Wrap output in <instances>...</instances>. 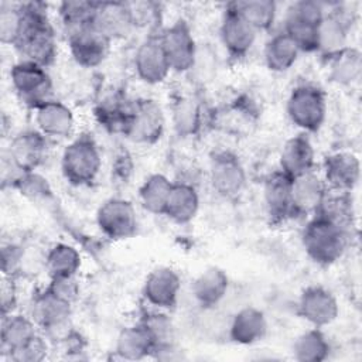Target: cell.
I'll return each mask as SVG.
<instances>
[{"label": "cell", "mask_w": 362, "mask_h": 362, "mask_svg": "<svg viewBox=\"0 0 362 362\" xmlns=\"http://www.w3.org/2000/svg\"><path fill=\"white\" fill-rule=\"evenodd\" d=\"M301 243L314 263L329 266L345 253L349 243V230L320 215H313L303 229Z\"/></svg>", "instance_id": "cell-1"}, {"label": "cell", "mask_w": 362, "mask_h": 362, "mask_svg": "<svg viewBox=\"0 0 362 362\" xmlns=\"http://www.w3.org/2000/svg\"><path fill=\"white\" fill-rule=\"evenodd\" d=\"M102 168V154L93 137L81 134L72 139L61 154L64 178L76 187L88 185L96 180Z\"/></svg>", "instance_id": "cell-2"}, {"label": "cell", "mask_w": 362, "mask_h": 362, "mask_svg": "<svg viewBox=\"0 0 362 362\" xmlns=\"http://www.w3.org/2000/svg\"><path fill=\"white\" fill-rule=\"evenodd\" d=\"M325 11V4L314 0L294 1L287 7L283 31L297 44L301 52H315L318 28Z\"/></svg>", "instance_id": "cell-3"}, {"label": "cell", "mask_w": 362, "mask_h": 362, "mask_svg": "<svg viewBox=\"0 0 362 362\" xmlns=\"http://www.w3.org/2000/svg\"><path fill=\"white\" fill-rule=\"evenodd\" d=\"M286 110L296 127L303 133H314L327 117L325 92L314 83H300L291 89Z\"/></svg>", "instance_id": "cell-4"}, {"label": "cell", "mask_w": 362, "mask_h": 362, "mask_svg": "<svg viewBox=\"0 0 362 362\" xmlns=\"http://www.w3.org/2000/svg\"><path fill=\"white\" fill-rule=\"evenodd\" d=\"M10 82L17 98L33 109L54 99L52 79L41 65L20 59L10 69Z\"/></svg>", "instance_id": "cell-5"}, {"label": "cell", "mask_w": 362, "mask_h": 362, "mask_svg": "<svg viewBox=\"0 0 362 362\" xmlns=\"http://www.w3.org/2000/svg\"><path fill=\"white\" fill-rule=\"evenodd\" d=\"M165 129V117L161 106L153 99L132 102L130 116L124 136L137 144L157 143Z\"/></svg>", "instance_id": "cell-6"}, {"label": "cell", "mask_w": 362, "mask_h": 362, "mask_svg": "<svg viewBox=\"0 0 362 362\" xmlns=\"http://www.w3.org/2000/svg\"><path fill=\"white\" fill-rule=\"evenodd\" d=\"M160 42L168 59L171 71L188 72L192 71L197 57L198 47L188 24L182 20L173 23L158 34Z\"/></svg>", "instance_id": "cell-7"}, {"label": "cell", "mask_w": 362, "mask_h": 362, "mask_svg": "<svg viewBox=\"0 0 362 362\" xmlns=\"http://www.w3.org/2000/svg\"><path fill=\"white\" fill-rule=\"evenodd\" d=\"M100 232L113 240L129 239L136 235L139 219L134 205L120 197L106 199L96 212Z\"/></svg>", "instance_id": "cell-8"}, {"label": "cell", "mask_w": 362, "mask_h": 362, "mask_svg": "<svg viewBox=\"0 0 362 362\" xmlns=\"http://www.w3.org/2000/svg\"><path fill=\"white\" fill-rule=\"evenodd\" d=\"M65 37L72 59L83 68L100 65L106 59L112 44L93 24L82 27Z\"/></svg>", "instance_id": "cell-9"}, {"label": "cell", "mask_w": 362, "mask_h": 362, "mask_svg": "<svg viewBox=\"0 0 362 362\" xmlns=\"http://www.w3.org/2000/svg\"><path fill=\"white\" fill-rule=\"evenodd\" d=\"M209 182L223 198L236 197L246 184V171L239 157L230 151H218L209 161Z\"/></svg>", "instance_id": "cell-10"}, {"label": "cell", "mask_w": 362, "mask_h": 362, "mask_svg": "<svg viewBox=\"0 0 362 362\" xmlns=\"http://www.w3.org/2000/svg\"><path fill=\"white\" fill-rule=\"evenodd\" d=\"M133 68L137 78L147 85H158L171 74V68L158 35H148L134 51Z\"/></svg>", "instance_id": "cell-11"}, {"label": "cell", "mask_w": 362, "mask_h": 362, "mask_svg": "<svg viewBox=\"0 0 362 362\" xmlns=\"http://www.w3.org/2000/svg\"><path fill=\"white\" fill-rule=\"evenodd\" d=\"M351 25V13L346 11L344 6L337 4V7L325 11V16L318 28L315 52L329 59L331 57L346 48Z\"/></svg>", "instance_id": "cell-12"}, {"label": "cell", "mask_w": 362, "mask_h": 362, "mask_svg": "<svg viewBox=\"0 0 362 362\" xmlns=\"http://www.w3.org/2000/svg\"><path fill=\"white\" fill-rule=\"evenodd\" d=\"M297 310L303 320L311 327L322 328L334 322L339 313L335 296L322 286H308L297 301Z\"/></svg>", "instance_id": "cell-13"}, {"label": "cell", "mask_w": 362, "mask_h": 362, "mask_svg": "<svg viewBox=\"0 0 362 362\" xmlns=\"http://www.w3.org/2000/svg\"><path fill=\"white\" fill-rule=\"evenodd\" d=\"M219 37L223 47L232 57L242 58L255 45L257 31L238 11L235 4L229 3L221 21Z\"/></svg>", "instance_id": "cell-14"}, {"label": "cell", "mask_w": 362, "mask_h": 362, "mask_svg": "<svg viewBox=\"0 0 362 362\" xmlns=\"http://www.w3.org/2000/svg\"><path fill=\"white\" fill-rule=\"evenodd\" d=\"M72 311V303L52 293L48 287L33 301L31 318L38 328L48 334H62L66 331Z\"/></svg>", "instance_id": "cell-15"}, {"label": "cell", "mask_w": 362, "mask_h": 362, "mask_svg": "<svg viewBox=\"0 0 362 362\" xmlns=\"http://www.w3.org/2000/svg\"><path fill=\"white\" fill-rule=\"evenodd\" d=\"M180 291L181 277L168 266L153 269L143 284V297L146 303L157 310L173 308L178 301Z\"/></svg>", "instance_id": "cell-16"}, {"label": "cell", "mask_w": 362, "mask_h": 362, "mask_svg": "<svg viewBox=\"0 0 362 362\" xmlns=\"http://www.w3.org/2000/svg\"><path fill=\"white\" fill-rule=\"evenodd\" d=\"M48 139L37 129L17 133L8 146L7 158L18 171H35L47 157Z\"/></svg>", "instance_id": "cell-17"}, {"label": "cell", "mask_w": 362, "mask_h": 362, "mask_svg": "<svg viewBox=\"0 0 362 362\" xmlns=\"http://www.w3.org/2000/svg\"><path fill=\"white\" fill-rule=\"evenodd\" d=\"M361 175L358 156L351 151H335L325 157L322 163V180L328 191L351 192Z\"/></svg>", "instance_id": "cell-18"}, {"label": "cell", "mask_w": 362, "mask_h": 362, "mask_svg": "<svg viewBox=\"0 0 362 362\" xmlns=\"http://www.w3.org/2000/svg\"><path fill=\"white\" fill-rule=\"evenodd\" d=\"M35 129L47 139L69 137L75 129V116L68 105L51 99L34 109Z\"/></svg>", "instance_id": "cell-19"}, {"label": "cell", "mask_w": 362, "mask_h": 362, "mask_svg": "<svg viewBox=\"0 0 362 362\" xmlns=\"http://www.w3.org/2000/svg\"><path fill=\"white\" fill-rule=\"evenodd\" d=\"M263 201L267 216L274 222H284L294 216L291 201V178L283 171L272 173L263 185Z\"/></svg>", "instance_id": "cell-20"}, {"label": "cell", "mask_w": 362, "mask_h": 362, "mask_svg": "<svg viewBox=\"0 0 362 362\" xmlns=\"http://www.w3.org/2000/svg\"><path fill=\"white\" fill-rule=\"evenodd\" d=\"M279 161V170L290 178L313 171L315 167V150L307 133L301 132L286 140Z\"/></svg>", "instance_id": "cell-21"}, {"label": "cell", "mask_w": 362, "mask_h": 362, "mask_svg": "<svg viewBox=\"0 0 362 362\" xmlns=\"http://www.w3.org/2000/svg\"><path fill=\"white\" fill-rule=\"evenodd\" d=\"M328 188L315 170L291 178V201L294 215H314L324 201Z\"/></svg>", "instance_id": "cell-22"}, {"label": "cell", "mask_w": 362, "mask_h": 362, "mask_svg": "<svg viewBox=\"0 0 362 362\" xmlns=\"http://www.w3.org/2000/svg\"><path fill=\"white\" fill-rule=\"evenodd\" d=\"M93 25L110 41L126 37L133 28L127 1H96Z\"/></svg>", "instance_id": "cell-23"}, {"label": "cell", "mask_w": 362, "mask_h": 362, "mask_svg": "<svg viewBox=\"0 0 362 362\" xmlns=\"http://www.w3.org/2000/svg\"><path fill=\"white\" fill-rule=\"evenodd\" d=\"M267 334V320L262 310L247 305L240 308L230 321L229 337L239 345H253Z\"/></svg>", "instance_id": "cell-24"}, {"label": "cell", "mask_w": 362, "mask_h": 362, "mask_svg": "<svg viewBox=\"0 0 362 362\" xmlns=\"http://www.w3.org/2000/svg\"><path fill=\"white\" fill-rule=\"evenodd\" d=\"M199 211V194L197 188L185 181L173 182L164 215L178 223H189Z\"/></svg>", "instance_id": "cell-25"}, {"label": "cell", "mask_w": 362, "mask_h": 362, "mask_svg": "<svg viewBox=\"0 0 362 362\" xmlns=\"http://www.w3.org/2000/svg\"><path fill=\"white\" fill-rule=\"evenodd\" d=\"M37 328L38 325L28 315H23L18 313L1 315L0 339L3 354H7L10 356L13 352L24 346L35 335H38Z\"/></svg>", "instance_id": "cell-26"}, {"label": "cell", "mask_w": 362, "mask_h": 362, "mask_svg": "<svg viewBox=\"0 0 362 362\" xmlns=\"http://www.w3.org/2000/svg\"><path fill=\"white\" fill-rule=\"evenodd\" d=\"M156 341L147 327L140 321L120 331L116 339V354L129 361H137L154 354Z\"/></svg>", "instance_id": "cell-27"}, {"label": "cell", "mask_w": 362, "mask_h": 362, "mask_svg": "<svg viewBox=\"0 0 362 362\" xmlns=\"http://www.w3.org/2000/svg\"><path fill=\"white\" fill-rule=\"evenodd\" d=\"M228 287V274L222 269L212 266L197 276L192 283V294L199 305L214 307L226 296Z\"/></svg>", "instance_id": "cell-28"}, {"label": "cell", "mask_w": 362, "mask_h": 362, "mask_svg": "<svg viewBox=\"0 0 362 362\" xmlns=\"http://www.w3.org/2000/svg\"><path fill=\"white\" fill-rule=\"evenodd\" d=\"M300 54L301 51L297 44L283 30L273 34L263 49L264 64L273 72L288 71L296 64Z\"/></svg>", "instance_id": "cell-29"}, {"label": "cell", "mask_w": 362, "mask_h": 362, "mask_svg": "<svg viewBox=\"0 0 362 362\" xmlns=\"http://www.w3.org/2000/svg\"><path fill=\"white\" fill-rule=\"evenodd\" d=\"M82 264L79 250L69 243H55L45 255L44 266L49 279L76 277Z\"/></svg>", "instance_id": "cell-30"}, {"label": "cell", "mask_w": 362, "mask_h": 362, "mask_svg": "<svg viewBox=\"0 0 362 362\" xmlns=\"http://www.w3.org/2000/svg\"><path fill=\"white\" fill-rule=\"evenodd\" d=\"M328 61L329 79L341 86H349L359 81L362 72L361 51L354 47H346Z\"/></svg>", "instance_id": "cell-31"}, {"label": "cell", "mask_w": 362, "mask_h": 362, "mask_svg": "<svg viewBox=\"0 0 362 362\" xmlns=\"http://www.w3.org/2000/svg\"><path fill=\"white\" fill-rule=\"evenodd\" d=\"M173 188V181L160 173L148 175L139 188V202L144 211L153 215H164Z\"/></svg>", "instance_id": "cell-32"}, {"label": "cell", "mask_w": 362, "mask_h": 362, "mask_svg": "<svg viewBox=\"0 0 362 362\" xmlns=\"http://www.w3.org/2000/svg\"><path fill=\"white\" fill-rule=\"evenodd\" d=\"M293 356L300 362H320L328 358L331 345L321 328L311 327L293 342Z\"/></svg>", "instance_id": "cell-33"}, {"label": "cell", "mask_w": 362, "mask_h": 362, "mask_svg": "<svg viewBox=\"0 0 362 362\" xmlns=\"http://www.w3.org/2000/svg\"><path fill=\"white\" fill-rule=\"evenodd\" d=\"M314 215H320L351 232L355 218L351 195L348 192L328 191Z\"/></svg>", "instance_id": "cell-34"}, {"label": "cell", "mask_w": 362, "mask_h": 362, "mask_svg": "<svg viewBox=\"0 0 362 362\" xmlns=\"http://www.w3.org/2000/svg\"><path fill=\"white\" fill-rule=\"evenodd\" d=\"M130 109L132 102H127L119 95H110L102 99V102L96 107L95 115L103 127L110 132L124 134L130 116Z\"/></svg>", "instance_id": "cell-35"}, {"label": "cell", "mask_w": 362, "mask_h": 362, "mask_svg": "<svg viewBox=\"0 0 362 362\" xmlns=\"http://www.w3.org/2000/svg\"><path fill=\"white\" fill-rule=\"evenodd\" d=\"M238 11L257 31H269L273 28L277 17V4L272 0H246L233 1Z\"/></svg>", "instance_id": "cell-36"}, {"label": "cell", "mask_w": 362, "mask_h": 362, "mask_svg": "<svg viewBox=\"0 0 362 362\" xmlns=\"http://www.w3.org/2000/svg\"><path fill=\"white\" fill-rule=\"evenodd\" d=\"M96 1H64L58 6V20L65 35L93 24Z\"/></svg>", "instance_id": "cell-37"}, {"label": "cell", "mask_w": 362, "mask_h": 362, "mask_svg": "<svg viewBox=\"0 0 362 362\" xmlns=\"http://www.w3.org/2000/svg\"><path fill=\"white\" fill-rule=\"evenodd\" d=\"M173 123L180 134H195L202 123V107L199 102L192 96H181L173 107Z\"/></svg>", "instance_id": "cell-38"}, {"label": "cell", "mask_w": 362, "mask_h": 362, "mask_svg": "<svg viewBox=\"0 0 362 362\" xmlns=\"http://www.w3.org/2000/svg\"><path fill=\"white\" fill-rule=\"evenodd\" d=\"M24 28L21 3H1L0 6V38L3 44L16 47Z\"/></svg>", "instance_id": "cell-39"}, {"label": "cell", "mask_w": 362, "mask_h": 362, "mask_svg": "<svg viewBox=\"0 0 362 362\" xmlns=\"http://www.w3.org/2000/svg\"><path fill=\"white\" fill-rule=\"evenodd\" d=\"M18 192L33 202H42L51 197V187L42 175L35 171L23 173L13 184Z\"/></svg>", "instance_id": "cell-40"}, {"label": "cell", "mask_w": 362, "mask_h": 362, "mask_svg": "<svg viewBox=\"0 0 362 362\" xmlns=\"http://www.w3.org/2000/svg\"><path fill=\"white\" fill-rule=\"evenodd\" d=\"M47 352H48V344L38 334L30 342H27L24 346H21L16 352H13L8 358L16 362H40V361L45 359Z\"/></svg>", "instance_id": "cell-41"}, {"label": "cell", "mask_w": 362, "mask_h": 362, "mask_svg": "<svg viewBox=\"0 0 362 362\" xmlns=\"http://www.w3.org/2000/svg\"><path fill=\"white\" fill-rule=\"evenodd\" d=\"M132 20L134 24V28L137 27H148L156 24L158 14H160V6L150 1H136L129 3Z\"/></svg>", "instance_id": "cell-42"}, {"label": "cell", "mask_w": 362, "mask_h": 362, "mask_svg": "<svg viewBox=\"0 0 362 362\" xmlns=\"http://www.w3.org/2000/svg\"><path fill=\"white\" fill-rule=\"evenodd\" d=\"M24 259V249L21 245L10 242L1 249V270L3 276L16 277Z\"/></svg>", "instance_id": "cell-43"}, {"label": "cell", "mask_w": 362, "mask_h": 362, "mask_svg": "<svg viewBox=\"0 0 362 362\" xmlns=\"http://www.w3.org/2000/svg\"><path fill=\"white\" fill-rule=\"evenodd\" d=\"M17 307V288L14 284V277L3 276L1 283V315L16 313Z\"/></svg>", "instance_id": "cell-44"}]
</instances>
